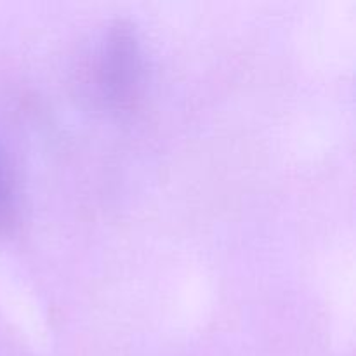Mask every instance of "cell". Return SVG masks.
<instances>
[{
	"mask_svg": "<svg viewBox=\"0 0 356 356\" xmlns=\"http://www.w3.org/2000/svg\"><path fill=\"white\" fill-rule=\"evenodd\" d=\"M143 73L139 40L132 26L117 21L106 30L99 51V80L104 94L117 104L131 103Z\"/></svg>",
	"mask_w": 356,
	"mask_h": 356,
	"instance_id": "1",
	"label": "cell"
},
{
	"mask_svg": "<svg viewBox=\"0 0 356 356\" xmlns=\"http://www.w3.org/2000/svg\"><path fill=\"white\" fill-rule=\"evenodd\" d=\"M13 216V181L0 155V226L10 221Z\"/></svg>",
	"mask_w": 356,
	"mask_h": 356,
	"instance_id": "2",
	"label": "cell"
}]
</instances>
